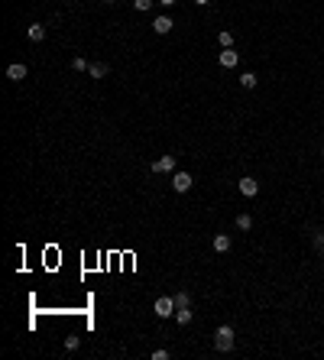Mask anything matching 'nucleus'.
Returning a JSON list of instances; mask_svg holds the SVG:
<instances>
[{
  "label": "nucleus",
  "instance_id": "nucleus-24",
  "mask_svg": "<svg viewBox=\"0 0 324 360\" xmlns=\"http://www.w3.org/2000/svg\"><path fill=\"white\" fill-rule=\"evenodd\" d=\"M101 4H117V0H101Z\"/></svg>",
  "mask_w": 324,
  "mask_h": 360
},
{
  "label": "nucleus",
  "instance_id": "nucleus-17",
  "mask_svg": "<svg viewBox=\"0 0 324 360\" xmlns=\"http://www.w3.org/2000/svg\"><path fill=\"white\" fill-rule=\"evenodd\" d=\"M72 68H75V72H87V68H91V65H87L81 56H75V59H72Z\"/></svg>",
  "mask_w": 324,
  "mask_h": 360
},
{
  "label": "nucleus",
  "instance_id": "nucleus-11",
  "mask_svg": "<svg viewBox=\"0 0 324 360\" xmlns=\"http://www.w3.org/2000/svg\"><path fill=\"white\" fill-rule=\"evenodd\" d=\"M230 234H214V250L217 253H227V250H230Z\"/></svg>",
  "mask_w": 324,
  "mask_h": 360
},
{
  "label": "nucleus",
  "instance_id": "nucleus-9",
  "mask_svg": "<svg viewBox=\"0 0 324 360\" xmlns=\"http://www.w3.org/2000/svg\"><path fill=\"white\" fill-rule=\"evenodd\" d=\"M26 36H30L33 42H42V39H46V26H42V23H30V26H26Z\"/></svg>",
  "mask_w": 324,
  "mask_h": 360
},
{
  "label": "nucleus",
  "instance_id": "nucleus-25",
  "mask_svg": "<svg viewBox=\"0 0 324 360\" xmlns=\"http://www.w3.org/2000/svg\"><path fill=\"white\" fill-rule=\"evenodd\" d=\"M321 159H324V146H321Z\"/></svg>",
  "mask_w": 324,
  "mask_h": 360
},
{
  "label": "nucleus",
  "instance_id": "nucleus-1",
  "mask_svg": "<svg viewBox=\"0 0 324 360\" xmlns=\"http://www.w3.org/2000/svg\"><path fill=\"white\" fill-rule=\"evenodd\" d=\"M233 341H237V335H233L230 324H221V328L214 331V350H221V354H230Z\"/></svg>",
  "mask_w": 324,
  "mask_h": 360
},
{
  "label": "nucleus",
  "instance_id": "nucleus-7",
  "mask_svg": "<svg viewBox=\"0 0 324 360\" xmlns=\"http://www.w3.org/2000/svg\"><path fill=\"white\" fill-rule=\"evenodd\" d=\"M217 62H221L224 68H237V65H240V52H233V49H224L221 56H217Z\"/></svg>",
  "mask_w": 324,
  "mask_h": 360
},
{
  "label": "nucleus",
  "instance_id": "nucleus-19",
  "mask_svg": "<svg viewBox=\"0 0 324 360\" xmlns=\"http://www.w3.org/2000/svg\"><path fill=\"white\" fill-rule=\"evenodd\" d=\"M311 240H314V250H324V231H314V237H311Z\"/></svg>",
  "mask_w": 324,
  "mask_h": 360
},
{
  "label": "nucleus",
  "instance_id": "nucleus-22",
  "mask_svg": "<svg viewBox=\"0 0 324 360\" xmlns=\"http://www.w3.org/2000/svg\"><path fill=\"white\" fill-rule=\"evenodd\" d=\"M159 4H162V7H175V0H159Z\"/></svg>",
  "mask_w": 324,
  "mask_h": 360
},
{
  "label": "nucleus",
  "instance_id": "nucleus-21",
  "mask_svg": "<svg viewBox=\"0 0 324 360\" xmlns=\"http://www.w3.org/2000/svg\"><path fill=\"white\" fill-rule=\"evenodd\" d=\"M133 7H136V10H150L153 0H133Z\"/></svg>",
  "mask_w": 324,
  "mask_h": 360
},
{
  "label": "nucleus",
  "instance_id": "nucleus-3",
  "mask_svg": "<svg viewBox=\"0 0 324 360\" xmlns=\"http://www.w3.org/2000/svg\"><path fill=\"white\" fill-rule=\"evenodd\" d=\"M191 185H195V179H191L188 172H172V188L179 191V195H185Z\"/></svg>",
  "mask_w": 324,
  "mask_h": 360
},
{
  "label": "nucleus",
  "instance_id": "nucleus-23",
  "mask_svg": "<svg viewBox=\"0 0 324 360\" xmlns=\"http://www.w3.org/2000/svg\"><path fill=\"white\" fill-rule=\"evenodd\" d=\"M195 4H198V7H208V4H211V0H195Z\"/></svg>",
  "mask_w": 324,
  "mask_h": 360
},
{
  "label": "nucleus",
  "instance_id": "nucleus-5",
  "mask_svg": "<svg viewBox=\"0 0 324 360\" xmlns=\"http://www.w3.org/2000/svg\"><path fill=\"white\" fill-rule=\"evenodd\" d=\"M172 30H175V20L169 13H159L153 20V33H159V36H165V33H172Z\"/></svg>",
  "mask_w": 324,
  "mask_h": 360
},
{
  "label": "nucleus",
  "instance_id": "nucleus-10",
  "mask_svg": "<svg viewBox=\"0 0 324 360\" xmlns=\"http://www.w3.org/2000/svg\"><path fill=\"white\" fill-rule=\"evenodd\" d=\"M191 318H195V312H191V305H185V309H175V324H191Z\"/></svg>",
  "mask_w": 324,
  "mask_h": 360
},
{
  "label": "nucleus",
  "instance_id": "nucleus-16",
  "mask_svg": "<svg viewBox=\"0 0 324 360\" xmlns=\"http://www.w3.org/2000/svg\"><path fill=\"white\" fill-rule=\"evenodd\" d=\"M172 298H175V309H185V305H191V295H188V292H175Z\"/></svg>",
  "mask_w": 324,
  "mask_h": 360
},
{
  "label": "nucleus",
  "instance_id": "nucleus-18",
  "mask_svg": "<svg viewBox=\"0 0 324 360\" xmlns=\"http://www.w3.org/2000/svg\"><path fill=\"white\" fill-rule=\"evenodd\" d=\"M172 357V350H165V347H159V350H153L150 354V360H169Z\"/></svg>",
  "mask_w": 324,
  "mask_h": 360
},
{
  "label": "nucleus",
  "instance_id": "nucleus-26",
  "mask_svg": "<svg viewBox=\"0 0 324 360\" xmlns=\"http://www.w3.org/2000/svg\"><path fill=\"white\" fill-rule=\"evenodd\" d=\"M321 257H324V250H321Z\"/></svg>",
  "mask_w": 324,
  "mask_h": 360
},
{
  "label": "nucleus",
  "instance_id": "nucleus-2",
  "mask_svg": "<svg viewBox=\"0 0 324 360\" xmlns=\"http://www.w3.org/2000/svg\"><path fill=\"white\" fill-rule=\"evenodd\" d=\"M153 312H156V318H175V298L172 295H159L156 305H153Z\"/></svg>",
  "mask_w": 324,
  "mask_h": 360
},
{
  "label": "nucleus",
  "instance_id": "nucleus-13",
  "mask_svg": "<svg viewBox=\"0 0 324 360\" xmlns=\"http://www.w3.org/2000/svg\"><path fill=\"white\" fill-rule=\"evenodd\" d=\"M237 231H253V214H237Z\"/></svg>",
  "mask_w": 324,
  "mask_h": 360
},
{
  "label": "nucleus",
  "instance_id": "nucleus-8",
  "mask_svg": "<svg viewBox=\"0 0 324 360\" xmlns=\"http://www.w3.org/2000/svg\"><path fill=\"white\" fill-rule=\"evenodd\" d=\"M26 75H30V68H26L23 62H13L10 68H7V78H10V81H23Z\"/></svg>",
  "mask_w": 324,
  "mask_h": 360
},
{
  "label": "nucleus",
  "instance_id": "nucleus-14",
  "mask_svg": "<svg viewBox=\"0 0 324 360\" xmlns=\"http://www.w3.org/2000/svg\"><path fill=\"white\" fill-rule=\"evenodd\" d=\"M217 42H221L224 49H233V33L230 30H221V33H217Z\"/></svg>",
  "mask_w": 324,
  "mask_h": 360
},
{
  "label": "nucleus",
  "instance_id": "nucleus-12",
  "mask_svg": "<svg viewBox=\"0 0 324 360\" xmlns=\"http://www.w3.org/2000/svg\"><path fill=\"white\" fill-rule=\"evenodd\" d=\"M87 75H91V78H107V75H110V65H104V62H94L91 68H87Z\"/></svg>",
  "mask_w": 324,
  "mask_h": 360
},
{
  "label": "nucleus",
  "instance_id": "nucleus-6",
  "mask_svg": "<svg viewBox=\"0 0 324 360\" xmlns=\"http://www.w3.org/2000/svg\"><path fill=\"white\" fill-rule=\"evenodd\" d=\"M150 172H175V156H159L153 165H150Z\"/></svg>",
  "mask_w": 324,
  "mask_h": 360
},
{
  "label": "nucleus",
  "instance_id": "nucleus-4",
  "mask_svg": "<svg viewBox=\"0 0 324 360\" xmlns=\"http://www.w3.org/2000/svg\"><path fill=\"white\" fill-rule=\"evenodd\" d=\"M237 188H240V195H247V198H256L259 195V182L253 179V175H243V179L237 182Z\"/></svg>",
  "mask_w": 324,
  "mask_h": 360
},
{
  "label": "nucleus",
  "instance_id": "nucleus-15",
  "mask_svg": "<svg viewBox=\"0 0 324 360\" xmlns=\"http://www.w3.org/2000/svg\"><path fill=\"white\" fill-rule=\"evenodd\" d=\"M240 85H243V88H256V85H259V78L253 75V72H243V75H240Z\"/></svg>",
  "mask_w": 324,
  "mask_h": 360
},
{
  "label": "nucleus",
  "instance_id": "nucleus-20",
  "mask_svg": "<svg viewBox=\"0 0 324 360\" xmlns=\"http://www.w3.org/2000/svg\"><path fill=\"white\" fill-rule=\"evenodd\" d=\"M78 344H81V338H65V350H78Z\"/></svg>",
  "mask_w": 324,
  "mask_h": 360
}]
</instances>
